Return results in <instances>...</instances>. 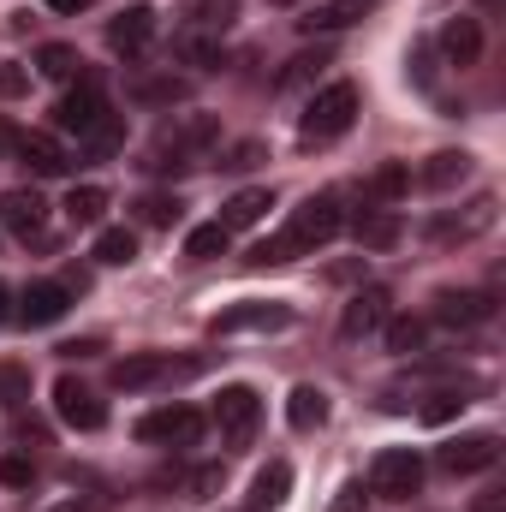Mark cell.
I'll use <instances>...</instances> for the list:
<instances>
[{
    "label": "cell",
    "mask_w": 506,
    "mask_h": 512,
    "mask_svg": "<svg viewBox=\"0 0 506 512\" xmlns=\"http://www.w3.org/2000/svg\"><path fill=\"white\" fill-rule=\"evenodd\" d=\"M340 227H346V215H340V197H310L298 215H292V227L286 233H274V239H262L251 251V268H274V262H292V256H310L316 245H328V239H340Z\"/></svg>",
    "instance_id": "cell-1"
},
{
    "label": "cell",
    "mask_w": 506,
    "mask_h": 512,
    "mask_svg": "<svg viewBox=\"0 0 506 512\" xmlns=\"http://www.w3.org/2000/svg\"><path fill=\"white\" fill-rule=\"evenodd\" d=\"M215 143H221V120H215V114H185L179 126L161 131L149 167H155V173H185V167H197Z\"/></svg>",
    "instance_id": "cell-2"
},
{
    "label": "cell",
    "mask_w": 506,
    "mask_h": 512,
    "mask_svg": "<svg viewBox=\"0 0 506 512\" xmlns=\"http://www.w3.org/2000/svg\"><path fill=\"white\" fill-rule=\"evenodd\" d=\"M358 120V90L352 84H328L310 108H304V126H298V143L304 149H316V143H334V137H346Z\"/></svg>",
    "instance_id": "cell-3"
},
{
    "label": "cell",
    "mask_w": 506,
    "mask_h": 512,
    "mask_svg": "<svg viewBox=\"0 0 506 512\" xmlns=\"http://www.w3.org/2000/svg\"><path fill=\"white\" fill-rule=\"evenodd\" d=\"M417 489H423V459H417L411 447L376 453V465H370V495H376V501H411Z\"/></svg>",
    "instance_id": "cell-4"
},
{
    "label": "cell",
    "mask_w": 506,
    "mask_h": 512,
    "mask_svg": "<svg viewBox=\"0 0 506 512\" xmlns=\"http://www.w3.org/2000/svg\"><path fill=\"white\" fill-rule=\"evenodd\" d=\"M203 358H167V352H137V358H120L114 364V387H155V382H179V376H197Z\"/></svg>",
    "instance_id": "cell-5"
},
{
    "label": "cell",
    "mask_w": 506,
    "mask_h": 512,
    "mask_svg": "<svg viewBox=\"0 0 506 512\" xmlns=\"http://www.w3.org/2000/svg\"><path fill=\"white\" fill-rule=\"evenodd\" d=\"M197 435H203V411L197 405H161V411H149L137 423V441H149V447H191Z\"/></svg>",
    "instance_id": "cell-6"
},
{
    "label": "cell",
    "mask_w": 506,
    "mask_h": 512,
    "mask_svg": "<svg viewBox=\"0 0 506 512\" xmlns=\"http://www.w3.org/2000/svg\"><path fill=\"white\" fill-rule=\"evenodd\" d=\"M108 120H114V114H108V102H102V90H96L90 78H84L72 96H60V108H54V126L72 131V137H84V143L108 126Z\"/></svg>",
    "instance_id": "cell-7"
},
{
    "label": "cell",
    "mask_w": 506,
    "mask_h": 512,
    "mask_svg": "<svg viewBox=\"0 0 506 512\" xmlns=\"http://www.w3.org/2000/svg\"><path fill=\"white\" fill-rule=\"evenodd\" d=\"M495 459H501V435H489V429L459 435V441H447V447L435 453V465H441L447 477H477V471H489Z\"/></svg>",
    "instance_id": "cell-8"
},
{
    "label": "cell",
    "mask_w": 506,
    "mask_h": 512,
    "mask_svg": "<svg viewBox=\"0 0 506 512\" xmlns=\"http://www.w3.org/2000/svg\"><path fill=\"white\" fill-rule=\"evenodd\" d=\"M286 322H292V304H280V298H245V304H233V310L215 316V334H268V328H286Z\"/></svg>",
    "instance_id": "cell-9"
},
{
    "label": "cell",
    "mask_w": 506,
    "mask_h": 512,
    "mask_svg": "<svg viewBox=\"0 0 506 512\" xmlns=\"http://www.w3.org/2000/svg\"><path fill=\"white\" fill-rule=\"evenodd\" d=\"M256 423H262V399H256L251 387H221V399H215V429H221L233 447H245L256 435Z\"/></svg>",
    "instance_id": "cell-10"
},
{
    "label": "cell",
    "mask_w": 506,
    "mask_h": 512,
    "mask_svg": "<svg viewBox=\"0 0 506 512\" xmlns=\"http://www.w3.org/2000/svg\"><path fill=\"white\" fill-rule=\"evenodd\" d=\"M495 227V197H477V203H465L459 215H435L429 221V239L435 245H471L477 233H489Z\"/></svg>",
    "instance_id": "cell-11"
},
{
    "label": "cell",
    "mask_w": 506,
    "mask_h": 512,
    "mask_svg": "<svg viewBox=\"0 0 506 512\" xmlns=\"http://www.w3.org/2000/svg\"><path fill=\"white\" fill-rule=\"evenodd\" d=\"M54 411H60V423H72V429H102V423H108V405L78 382V376H60V382H54Z\"/></svg>",
    "instance_id": "cell-12"
},
{
    "label": "cell",
    "mask_w": 506,
    "mask_h": 512,
    "mask_svg": "<svg viewBox=\"0 0 506 512\" xmlns=\"http://www.w3.org/2000/svg\"><path fill=\"white\" fill-rule=\"evenodd\" d=\"M66 304H72V292H66V286H60V280H30V286H24V298H18V310H12V316H18V322H24V328H54V322H60V316H66Z\"/></svg>",
    "instance_id": "cell-13"
},
{
    "label": "cell",
    "mask_w": 506,
    "mask_h": 512,
    "mask_svg": "<svg viewBox=\"0 0 506 512\" xmlns=\"http://www.w3.org/2000/svg\"><path fill=\"white\" fill-rule=\"evenodd\" d=\"M18 161L30 167V173H42V179H60L66 167H72V155H66V143L60 137H48V131H18Z\"/></svg>",
    "instance_id": "cell-14"
},
{
    "label": "cell",
    "mask_w": 506,
    "mask_h": 512,
    "mask_svg": "<svg viewBox=\"0 0 506 512\" xmlns=\"http://www.w3.org/2000/svg\"><path fill=\"white\" fill-rule=\"evenodd\" d=\"M0 227L18 233V239H42L48 227V203L36 191H0Z\"/></svg>",
    "instance_id": "cell-15"
},
{
    "label": "cell",
    "mask_w": 506,
    "mask_h": 512,
    "mask_svg": "<svg viewBox=\"0 0 506 512\" xmlns=\"http://www.w3.org/2000/svg\"><path fill=\"white\" fill-rule=\"evenodd\" d=\"M149 42H155V6H126V12L108 24V48L126 54V60L131 54H143Z\"/></svg>",
    "instance_id": "cell-16"
},
{
    "label": "cell",
    "mask_w": 506,
    "mask_h": 512,
    "mask_svg": "<svg viewBox=\"0 0 506 512\" xmlns=\"http://www.w3.org/2000/svg\"><path fill=\"white\" fill-rule=\"evenodd\" d=\"M489 316H495L489 292H435V322H447V328H477Z\"/></svg>",
    "instance_id": "cell-17"
},
{
    "label": "cell",
    "mask_w": 506,
    "mask_h": 512,
    "mask_svg": "<svg viewBox=\"0 0 506 512\" xmlns=\"http://www.w3.org/2000/svg\"><path fill=\"white\" fill-rule=\"evenodd\" d=\"M352 239H358L364 251H393V245L405 239V221H399L393 209H376V203H370V209L352 215Z\"/></svg>",
    "instance_id": "cell-18"
},
{
    "label": "cell",
    "mask_w": 506,
    "mask_h": 512,
    "mask_svg": "<svg viewBox=\"0 0 506 512\" xmlns=\"http://www.w3.org/2000/svg\"><path fill=\"white\" fill-rule=\"evenodd\" d=\"M387 304H393V298H387L381 286L358 292V298L346 304V316H340V334H346V340H364V334H376L381 322H387Z\"/></svg>",
    "instance_id": "cell-19"
},
{
    "label": "cell",
    "mask_w": 506,
    "mask_h": 512,
    "mask_svg": "<svg viewBox=\"0 0 506 512\" xmlns=\"http://www.w3.org/2000/svg\"><path fill=\"white\" fill-rule=\"evenodd\" d=\"M441 54H447L453 66H471V60L483 54V24H477V18H447V24H441Z\"/></svg>",
    "instance_id": "cell-20"
},
{
    "label": "cell",
    "mask_w": 506,
    "mask_h": 512,
    "mask_svg": "<svg viewBox=\"0 0 506 512\" xmlns=\"http://www.w3.org/2000/svg\"><path fill=\"white\" fill-rule=\"evenodd\" d=\"M268 209H274V191H262V185H256V191H233V197L221 203V227H227V233H245V227H256Z\"/></svg>",
    "instance_id": "cell-21"
},
{
    "label": "cell",
    "mask_w": 506,
    "mask_h": 512,
    "mask_svg": "<svg viewBox=\"0 0 506 512\" xmlns=\"http://www.w3.org/2000/svg\"><path fill=\"white\" fill-rule=\"evenodd\" d=\"M405 191H411V167L405 161H381L376 173L364 179V203H376V209H393Z\"/></svg>",
    "instance_id": "cell-22"
},
{
    "label": "cell",
    "mask_w": 506,
    "mask_h": 512,
    "mask_svg": "<svg viewBox=\"0 0 506 512\" xmlns=\"http://www.w3.org/2000/svg\"><path fill=\"white\" fill-rule=\"evenodd\" d=\"M286 489H292V465L286 459H274V465H262L251 483V507L245 512H274L280 501H286Z\"/></svg>",
    "instance_id": "cell-23"
},
{
    "label": "cell",
    "mask_w": 506,
    "mask_h": 512,
    "mask_svg": "<svg viewBox=\"0 0 506 512\" xmlns=\"http://www.w3.org/2000/svg\"><path fill=\"white\" fill-rule=\"evenodd\" d=\"M286 423H292L298 435L322 429V423H328V393H322V387H292V399H286Z\"/></svg>",
    "instance_id": "cell-24"
},
{
    "label": "cell",
    "mask_w": 506,
    "mask_h": 512,
    "mask_svg": "<svg viewBox=\"0 0 506 512\" xmlns=\"http://www.w3.org/2000/svg\"><path fill=\"white\" fill-rule=\"evenodd\" d=\"M429 191H453V185H465L471 179V155H459V149H441V155H429V167L417 173Z\"/></svg>",
    "instance_id": "cell-25"
},
{
    "label": "cell",
    "mask_w": 506,
    "mask_h": 512,
    "mask_svg": "<svg viewBox=\"0 0 506 512\" xmlns=\"http://www.w3.org/2000/svg\"><path fill=\"white\" fill-rule=\"evenodd\" d=\"M102 215H108V191L102 185H72L66 191V221L72 227H96Z\"/></svg>",
    "instance_id": "cell-26"
},
{
    "label": "cell",
    "mask_w": 506,
    "mask_h": 512,
    "mask_svg": "<svg viewBox=\"0 0 506 512\" xmlns=\"http://www.w3.org/2000/svg\"><path fill=\"white\" fill-rule=\"evenodd\" d=\"M370 6H376V0H328V6H316L310 18H298V24H304V30H346V24H358Z\"/></svg>",
    "instance_id": "cell-27"
},
{
    "label": "cell",
    "mask_w": 506,
    "mask_h": 512,
    "mask_svg": "<svg viewBox=\"0 0 506 512\" xmlns=\"http://www.w3.org/2000/svg\"><path fill=\"white\" fill-rule=\"evenodd\" d=\"M96 262H102V268L137 262V233H131V227H102V233H96Z\"/></svg>",
    "instance_id": "cell-28"
},
{
    "label": "cell",
    "mask_w": 506,
    "mask_h": 512,
    "mask_svg": "<svg viewBox=\"0 0 506 512\" xmlns=\"http://www.w3.org/2000/svg\"><path fill=\"white\" fill-rule=\"evenodd\" d=\"M227 245H233V233H227L221 221H209V227H197V233L185 239V256H191V262H215V256H227Z\"/></svg>",
    "instance_id": "cell-29"
},
{
    "label": "cell",
    "mask_w": 506,
    "mask_h": 512,
    "mask_svg": "<svg viewBox=\"0 0 506 512\" xmlns=\"http://www.w3.org/2000/svg\"><path fill=\"white\" fill-rule=\"evenodd\" d=\"M322 66H328V48H316V54L304 48V54H292V60L280 66V78H274V84H280V90H298V84H310Z\"/></svg>",
    "instance_id": "cell-30"
},
{
    "label": "cell",
    "mask_w": 506,
    "mask_h": 512,
    "mask_svg": "<svg viewBox=\"0 0 506 512\" xmlns=\"http://www.w3.org/2000/svg\"><path fill=\"white\" fill-rule=\"evenodd\" d=\"M36 66H42V78H60V84H66V78H78V66H84V60H78V48L48 42V48L36 54Z\"/></svg>",
    "instance_id": "cell-31"
},
{
    "label": "cell",
    "mask_w": 506,
    "mask_h": 512,
    "mask_svg": "<svg viewBox=\"0 0 506 512\" xmlns=\"http://www.w3.org/2000/svg\"><path fill=\"white\" fill-rule=\"evenodd\" d=\"M381 328H387V352H423V334H429V328H423L417 316H393V322H381Z\"/></svg>",
    "instance_id": "cell-32"
},
{
    "label": "cell",
    "mask_w": 506,
    "mask_h": 512,
    "mask_svg": "<svg viewBox=\"0 0 506 512\" xmlns=\"http://www.w3.org/2000/svg\"><path fill=\"white\" fill-rule=\"evenodd\" d=\"M465 405H471V399H465L459 387H441V393H429V399H423V411H417V417H423V423H453Z\"/></svg>",
    "instance_id": "cell-33"
},
{
    "label": "cell",
    "mask_w": 506,
    "mask_h": 512,
    "mask_svg": "<svg viewBox=\"0 0 506 512\" xmlns=\"http://www.w3.org/2000/svg\"><path fill=\"white\" fill-rule=\"evenodd\" d=\"M131 96H137V102H167V108H173V102L185 96V78H173V72H167V78H137Z\"/></svg>",
    "instance_id": "cell-34"
},
{
    "label": "cell",
    "mask_w": 506,
    "mask_h": 512,
    "mask_svg": "<svg viewBox=\"0 0 506 512\" xmlns=\"http://www.w3.org/2000/svg\"><path fill=\"white\" fill-rule=\"evenodd\" d=\"M179 215H185L179 197H143V203H137V221H143V227H173Z\"/></svg>",
    "instance_id": "cell-35"
},
{
    "label": "cell",
    "mask_w": 506,
    "mask_h": 512,
    "mask_svg": "<svg viewBox=\"0 0 506 512\" xmlns=\"http://www.w3.org/2000/svg\"><path fill=\"white\" fill-rule=\"evenodd\" d=\"M233 12H239V0H197V6H191V18H197L203 30H227Z\"/></svg>",
    "instance_id": "cell-36"
},
{
    "label": "cell",
    "mask_w": 506,
    "mask_h": 512,
    "mask_svg": "<svg viewBox=\"0 0 506 512\" xmlns=\"http://www.w3.org/2000/svg\"><path fill=\"white\" fill-rule=\"evenodd\" d=\"M0 399L18 411V405L30 399V370H18V364H0Z\"/></svg>",
    "instance_id": "cell-37"
},
{
    "label": "cell",
    "mask_w": 506,
    "mask_h": 512,
    "mask_svg": "<svg viewBox=\"0 0 506 512\" xmlns=\"http://www.w3.org/2000/svg\"><path fill=\"white\" fill-rule=\"evenodd\" d=\"M179 54H185V66H215L221 60V36H185Z\"/></svg>",
    "instance_id": "cell-38"
},
{
    "label": "cell",
    "mask_w": 506,
    "mask_h": 512,
    "mask_svg": "<svg viewBox=\"0 0 506 512\" xmlns=\"http://www.w3.org/2000/svg\"><path fill=\"white\" fill-rule=\"evenodd\" d=\"M30 477H36V471H30L24 453H0V483H6V489H30Z\"/></svg>",
    "instance_id": "cell-39"
},
{
    "label": "cell",
    "mask_w": 506,
    "mask_h": 512,
    "mask_svg": "<svg viewBox=\"0 0 506 512\" xmlns=\"http://www.w3.org/2000/svg\"><path fill=\"white\" fill-rule=\"evenodd\" d=\"M191 489H197V495H209V489H221V465H203V471L191 477Z\"/></svg>",
    "instance_id": "cell-40"
},
{
    "label": "cell",
    "mask_w": 506,
    "mask_h": 512,
    "mask_svg": "<svg viewBox=\"0 0 506 512\" xmlns=\"http://www.w3.org/2000/svg\"><path fill=\"white\" fill-rule=\"evenodd\" d=\"M358 501H364V483H346L340 501H334V512H358Z\"/></svg>",
    "instance_id": "cell-41"
},
{
    "label": "cell",
    "mask_w": 506,
    "mask_h": 512,
    "mask_svg": "<svg viewBox=\"0 0 506 512\" xmlns=\"http://www.w3.org/2000/svg\"><path fill=\"white\" fill-rule=\"evenodd\" d=\"M471 512H506V495L501 489H489V495H477V507Z\"/></svg>",
    "instance_id": "cell-42"
},
{
    "label": "cell",
    "mask_w": 506,
    "mask_h": 512,
    "mask_svg": "<svg viewBox=\"0 0 506 512\" xmlns=\"http://www.w3.org/2000/svg\"><path fill=\"white\" fill-rule=\"evenodd\" d=\"M48 6H54V12H66V18H78V12H90L96 0H48Z\"/></svg>",
    "instance_id": "cell-43"
},
{
    "label": "cell",
    "mask_w": 506,
    "mask_h": 512,
    "mask_svg": "<svg viewBox=\"0 0 506 512\" xmlns=\"http://www.w3.org/2000/svg\"><path fill=\"white\" fill-rule=\"evenodd\" d=\"M0 90H6V96H18V90H24V72H0Z\"/></svg>",
    "instance_id": "cell-44"
},
{
    "label": "cell",
    "mask_w": 506,
    "mask_h": 512,
    "mask_svg": "<svg viewBox=\"0 0 506 512\" xmlns=\"http://www.w3.org/2000/svg\"><path fill=\"white\" fill-rule=\"evenodd\" d=\"M6 316H12V286L0 280V322H6Z\"/></svg>",
    "instance_id": "cell-45"
},
{
    "label": "cell",
    "mask_w": 506,
    "mask_h": 512,
    "mask_svg": "<svg viewBox=\"0 0 506 512\" xmlns=\"http://www.w3.org/2000/svg\"><path fill=\"white\" fill-rule=\"evenodd\" d=\"M12 143H18V131L6 126V120H0V155H6V149H12Z\"/></svg>",
    "instance_id": "cell-46"
},
{
    "label": "cell",
    "mask_w": 506,
    "mask_h": 512,
    "mask_svg": "<svg viewBox=\"0 0 506 512\" xmlns=\"http://www.w3.org/2000/svg\"><path fill=\"white\" fill-rule=\"evenodd\" d=\"M280 6H286V0H280Z\"/></svg>",
    "instance_id": "cell-47"
}]
</instances>
